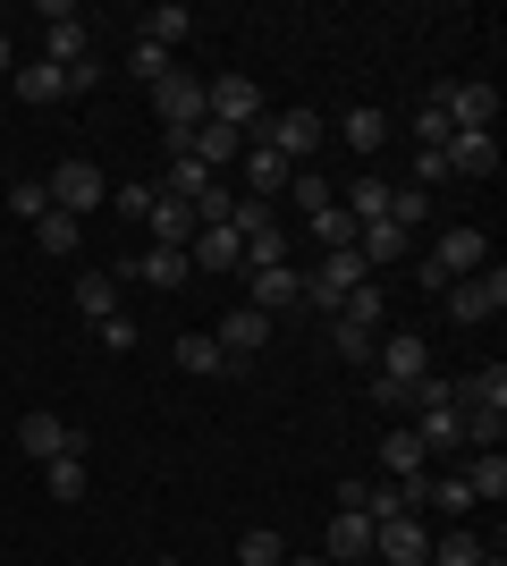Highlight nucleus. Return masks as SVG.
<instances>
[{
  "mask_svg": "<svg viewBox=\"0 0 507 566\" xmlns=\"http://www.w3.org/2000/svg\"><path fill=\"white\" fill-rule=\"evenodd\" d=\"M245 136L271 144L279 161H314V153H321V111H263Z\"/></svg>",
  "mask_w": 507,
  "mask_h": 566,
  "instance_id": "nucleus-1",
  "label": "nucleus"
},
{
  "mask_svg": "<svg viewBox=\"0 0 507 566\" xmlns=\"http://www.w3.org/2000/svg\"><path fill=\"white\" fill-rule=\"evenodd\" d=\"M43 195H51V212H68V220H85V212H94V203H110V178H102L94 161H51Z\"/></svg>",
  "mask_w": 507,
  "mask_h": 566,
  "instance_id": "nucleus-2",
  "label": "nucleus"
},
{
  "mask_svg": "<svg viewBox=\"0 0 507 566\" xmlns=\"http://www.w3.org/2000/svg\"><path fill=\"white\" fill-rule=\"evenodd\" d=\"M152 118H161V136H194V127H203V76L169 69L161 85H152Z\"/></svg>",
  "mask_w": 507,
  "mask_h": 566,
  "instance_id": "nucleus-3",
  "label": "nucleus"
},
{
  "mask_svg": "<svg viewBox=\"0 0 507 566\" xmlns=\"http://www.w3.org/2000/svg\"><path fill=\"white\" fill-rule=\"evenodd\" d=\"M43 60H51L60 76L94 60V43H85V18H76L68 0H43Z\"/></svg>",
  "mask_w": 507,
  "mask_h": 566,
  "instance_id": "nucleus-4",
  "label": "nucleus"
},
{
  "mask_svg": "<svg viewBox=\"0 0 507 566\" xmlns=\"http://www.w3.org/2000/svg\"><path fill=\"white\" fill-rule=\"evenodd\" d=\"M212 347L229 355V373H245L254 355L271 347V313H254V305H229L220 313V331H212Z\"/></svg>",
  "mask_w": 507,
  "mask_h": 566,
  "instance_id": "nucleus-5",
  "label": "nucleus"
},
{
  "mask_svg": "<svg viewBox=\"0 0 507 566\" xmlns=\"http://www.w3.org/2000/svg\"><path fill=\"white\" fill-rule=\"evenodd\" d=\"M203 118H220V127H254V118H263V85H254V76H212V85H203Z\"/></svg>",
  "mask_w": 507,
  "mask_h": 566,
  "instance_id": "nucleus-6",
  "label": "nucleus"
},
{
  "mask_svg": "<svg viewBox=\"0 0 507 566\" xmlns=\"http://www.w3.org/2000/svg\"><path fill=\"white\" fill-rule=\"evenodd\" d=\"M18 449L34 457V465H51V457H85V431H68L51 406H34V415H18Z\"/></svg>",
  "mask_w": 507,
  "mask_h": 566,
  "instance_id": "nucleus-7",
  "label": "nucleus"
},
{
  "mask_svg": "<svg viewBox=\"0 0 507 566\" xmlns=\"http://www.w3.org/2000/svg\"><path fill=\"white\" fill-rule=\"evenodd\" d=\"M448 313H457V322H490V313H507V271L483 262L474 280H457V287H448Z\"/></svg>",
  "mask_w": 507,
  "mask_h": 566,
  "instance_id": "nucleus-8",
  "label": "nucleus"
},
{
  "mask_svg": "<svg viewBox=\"0 0 507 566\" xmlns=\"http://www.w3.org/2000/svg\"><path fill=\"white\" fill-rule=\"evenodd\" d=\"M432 102H440V118H448V127H490V118H499V94H490V85H474V76L432 85Z\"/></svg>",
  "mask_w": 507,
  "mask_h": 566,
  "instance_id": "nucleus-9",
  "label": "nucleus"
},
{
  "mask_svg": "<svg viewBox=\"0 0 507 566\" xmlns=\"http://www.w3.org/2000/svg\"><path fill=\"white\" fill-rule=\"evenodd\" d=\"M237 187H245V203H279V195H288V161H279V153H271V144H254V136H245Z\"/></svg>",
  "mask_w": 507,
  "mask_h": 566,
  "instance_id": "nucleus-10",
  "label": "nucleus"
},
{
  "mask_svg": "<svg viewBox=\"0 0 507 566\" xmlns=\"http://www.w3.org/2000/svg\"><path fill=\"white\" fill-rule=\"evenodd\" d=\"M245 305H254V313H296V305H305V271H296V262H279V271H245Z\"/></svg>",
  "mask_w": 507,
  "mask_h": 566,
  "instance_id": "nucleus-11",
  "label": "nucleus"
},
{
  "mask_svg": "<svg viewBox=\"0 0 507 566\" xmlns=\"http://www.w3.org/2000/svg\"><path fill=\"white\" fill-rule=\"evenodd\" d=\"M440 161L457 169V178H490V169H499V136H490V127H448Z\"/></svg>",
  "mask_w": 507,
  "mask_h": 566,
  "instance_id": "nucleus-12",
  "label": "nucleus"
},
{
  "mask_svg": "<svg viewBox=\"0 0 507 566\" xmlns=\"http://www.w3.org/2000/svg\"><path fill=\"white\" fill-rule=\"evenodd\" d=\"M432 262H440V280L457 287V280H474V271H483V262H490V237H483V229H440Z\"/></svg>",
  "mask_w": 507,
  "mask_h": 566,
  "instance_id": "nucleus-13",
  "label": "nucleus"
},
{
  "mask_svg": "<svg viewBox=\"0 0 507 566\" xmlns=\"http://www.w3.org/2000/svg\"><path fill=\"white\" fill-rule=\"evenodd\" d=\"M372 558H381V566H423V558H432V542H423V516H389V524H372Z\"/></svg>",
  "mask_w": 507,
  "mask_h": 566,
  "instance_id": "nucleus-14",
  "label": "nucleus"
},
{
  "mask_svg": "<svg viewBox=\"0 0 507 566\" xmlns=\"http://www.w3.org/2000/svg\"><path fill=\"white\" fill-rule=\"evenodd\" d=\"M423 364H432V347H423L414 331H381V347H372V373L381 380H432Z\"/></svg>",
  "mask_w": 507,
  "mask_h": 566,
  "instance_id": "nucleus-15",
  "label": "nucleus"
},
{
  "mask_svg": "<svg viewBox=\"0 0 507 566\" xmlns=\"http://www.w3.org/2000/svg\"><path fill=\"white\" fill-rule=\"evenodd\" d=\"M187 161H203L212 178H220V169H237V161H245V127H220V118H203V127L187 136Z\"/></svg>",
  "mask_w": 507,
  "mask_h": 566,
  "instance_id": "nucleus-16",
  "label": "nucleus"
},
{
  "mask_svg": "<svg viewBox=\"0 0 507 566\" xmlns=\"http://www.w3.org/2000/svg\"><path fill=\"white\" fill-rule=\"evenodd\" d=\"M321 558H330V566H363V558H372V516L338 507V516H330V542H321Z\"/></svg>",
  "mask_w": 507,
  "mask_h": 566,
  "instance_id": "nucleus-17",
  "label": "nucleus"
},
{
  "mask_svg": "<svg viewBox=\"0 0 507 566\" xmlns=\"http://www.w3.org/2000/svg\"><path fill=\"white\" fill-rule=\"evenodd\" d=\"M187 262L194 271H245V245H237V229H194V245H187Z\"/></svg>",
  "mask_w": 507,
  "mask_h": 566,
  "instance_id": "nucleus-18",
  "label": "nucleus"
},
{
  "mask_svg": "<svg viewBox=\"0 0 507 566\" xmlns=\"http://www.w3.org/2000/svg\"><path fill=\"white\" fill-rule=\"evenodd\" d=\"M448 406H457V415H474V406L507 415V364H483L474 380H457V389H448Z\"/></svg>",
  "mask_w": 507,
  "mask_h": 566,
  "instance_id": "nucleus-19",
  "label": "nucleus"
},
{
  "mask_svg": "<svg viewBox=\"0 0 507 566\" xmlns=\"http://www.w3.org/2000/svg\"><path fill=\"white\" fill-rule=\"evenodd\" d=\"M127 271H136V280H152V287H187V280H194V262H187V254H169V245H145ZM127 271H110V280H127Z\"/></svg>",
  "mask_w": 507,
  "mask_h": 566,
  "instance_id": "nucleus-20",
  "label": "nucleus"
},
{
  "mask_svg": "<svg viewBox=\"0 0 507 566\" xmlns=\"http://www.w3.org/2000/svg\"><path fill=\"white\" fill-rule=\"evenodd\" d=\"M414 440H423V457H432V449H457V440H465V415L448 398H440V406H414Z\"/></svg>",
  "mask_w": 507,
  "mask_h": 566,
  "instance_id": "nucleus-21",
  "label": "nucleus"
},
{
  "mask_svg": "<svg viewBox=\"0 0 507 566\" xmlns=\"http://www.w3.org/2000/svg\"><path fill=\"white\" fill-rule=\"evenodd\" d=\"M338 212L356 220V229H363V220H381V212H389V178H372V169H356V178H347V195H338Z\"/></svg>",
  "mask_w": 507,
  "mask_h": 566,
  "instance_id": "nucleus-22",
  "label": "nucleus"
},
{
  "mask_svg": "<svg viewBox=\"0 0 507 566\" xmlns=\"http://www.w3.org/2000/svg\"><path fill=\"white\" fill-rule=\"evenodd\" d=\"M152 245H169V254H187V245H194V212H187V203H169V195H152Z\"/></svg>",
  "mask_w": 507,
  "mask_h": 566,
  "instance_id": "nucleus-23",
  "label": "nucleus"
},
{
  "mask_svg": "<svg viewBox=\"0 0 507 566\" xmlns=\"http://www.w3.org/2000/svg\"><path fill=\"white\" fill-rule=\"evenodd\" d=\"M381 482H423V440L414 431H389L381 440Z\"/></svg>",
  "mask_w": 507,
  "mask_h": 566,
  "instance_id": "nucleus-24",
  "label": "nucleus"
},
{
  "mask_svg": "<svg viewBox=\"0 0 507 566\" xmlns=\"http://www.w3.org/2000/svg\"><path fill=\"white\" fill-rule=\"evenodd\" d=\"M338 136H347V153H356V161H363V153H381V136H389V118L372 111V102H356V111L338 118Z\"/></svg>",
  "mask_w": 507,
  "mask_h": 566,
  "instance_id": "nucleus-25",
  "label": "nucleus"
},
{
  "mask_svg": "<svg viewBox=\"0 0 507 566\" xmlns=\"http://www.w3.org/2000/svg\"><path fill=\"white\" fill-rule=\"evenodd\" d=\"M76 313H85V322H110V313H119V280H110V271H85V280H76Z\"/></svg>",
  "mask_w": 507,
  "mask_h": 566,
  "instance_id": "nucleus-26",
  "label": "nucleus"
},
{
  "mask_svg": "<svg viewBox=\"0 0 507 566\" xmlns=\"http://www.w3.org/2000/svg\"><path fill=\"white\" fill-rule=\"evenodd\" d=\"M169 355H178V373H194V380H212V373H229V355L212 347V331H187V338H178V347H169Z\"/></svg>",
  "mask_w": 507,
  "mask_h": 566,
  "instance_id": "nucleus-27",
  "label": "nucleus"
},
{
  "mask_svg": "<svg viewBox=\"0 0 507 566\" xmlns=\"http://www.w3.org/2000/svg\"><path fill=\"white\" fill-rule=\"evenodd\" d=\"M187 34H194V9H187V0H161V9L145 18V43H161V51H178Z\"/></svg>",
  "mask_w": 507,
  "mask_h": 566,
  "instance_id": "nucleus-28",
  "label": "nucleus"
},
{
  "mask_svg": "<svg viewBox=\"0 0 507 566\" xmlns=\"http://www.w3.org/2000/svg\"><path fill=\"white\" fill-rule=\"evenodd\" d=\"M18 76V102H68V76L51 69V60H25V69H9Z\"/></svg>",
  "mask_w": 507,
  "mask_h": 566,
  "instance_id": "nucleus-29",
  "label": "nucleus"
},
{
  "mask_svg": "<svg viewBox=\"0 0 507 566\" xmlns=\"http://www.w3.org/2000/svg\"><path fill=\"white\" fill-rule=\"evenodd\" d=\"M389 229H398V237H414V229H423V220H432V195H423V187H389Z\"/></svg>",
  "mask_w": 507,
  "mask_h": 566,
  "instance_id": "nucleus-30",
  "label": "nucleus"
},
{
  "mask_svg": "<svg viewBox=\"0 0 507 566\" xmlns=\"http://www.w3.org/2000/svg\"><path fill=\"white\" fill-rule=\"evenodd\" d=\"M483 558H490V549L474 542L465 524H448V533H440V542H432V558H423V566H483Z\"/></svg>",
  "mask_w": 507,
  "mask_h": 566,
  "instance_id": "nucleus-31",
  "label": "nucleus"
},
{
  "mask_svg": "<svg viewBox=\"0 0 507 566\" xmlns=\"http://www.w3.org/2000/svg\"><path fill=\"white\" fill-rule=\"evenodd\" d=\"M187 212H194V229H229V212H237V187H229V178H212V187L194 195Z\"/></svg>",
  "mask_w": 507,
  "mask_h": 566,
  "instance_id": "nucleus-32",
  "label": "nucleus"
},
{
  "mask_svg": "<svg viewBox=\"0 0 507 566\" xmlns=\"http://www.w3.org/2000/svg\"><path fill=\"white\" fill-rule=\"evenodd\" d=\"M465 491H474V499H507V457L483 449L474 465H465Z\"/></svg>",
  "mask_w": 507,
  "mask_h": 566,
  "instance_id": "nucleus-33",
  "label": "nucleus"
},
{
  "mask_svg": "<svg viewBox=\"0 0 507 566\" xmlns=\"http://www.w3.org/2000/svg\"><path fill=\"white\" fill-rule=\"evenodd\" d=\"M288 195H296V212H305V220H314V212H330V203H338V187L321 178V169H296V178H288Z\"/></svg>",
  "mask_w": 507,
  "mask_h": 566,
  "instance_id": "nucleus-34",
  "label": "nucleus"
},
{
  "mask_svg": "<svg viewBox=\"0 0 507 566\" xmlns=\"http://www.w3.org/2000/svg\"><path fill=\"white\" fill-rule=\"evenodd\" d=\"M76 237H85V220H68V212L34 220V245H43V254H76Z\"/></svg>",
  "mask_w": 507,
  "mask_h": 566,
  "instance_id": "nucleus-35",
  "label": "nucleus"
},
{
  "mask_svg": "<svg viewBox=\"0 0 507 566\" xmlns=\"http://www.w3.org/2000/svg\"><path fill=\"white\" fill-rule=\"evenodd\" d=\"M237 566H288V542H279L271 524H254V533L237 542Z\"/></svg>",
  "mask_w": 507,
  "mask_h": 566,
  "instance_id": "nucleus-36",
  "label": "nucleus"
},
{
  "mask_svg": "<svg viewBox=\"0 0 507 566\" xmlns=\"http://www.w3.org/2000/svg\"><path fill=\"white\" fill-rule=\"evenodd\" d=\"M381 313H389V296L372 280L356 287V296H347V305H338V322H356V331H381Z\"/></svg>",
  "mask_w": 507,
  "mask_h": 566,
  "instance_id": "nucleus-37",
  "label": "nucleus"
},
{
  "mask_svg": "<svg viewBox=\"0 0 507 566\" xmlns=\"http://www.w3.org/2000/svg\"><path fill=\"white\" fill-rule=\"evenodd\" d=\"M372 406H381V415H414V406H423V380H381L372 373Z\"/></svg>",
  "mask_w": 507,
  "mask_h": 566,
  "instance_id": "nucleus-38",
  "label": "nucleus"
},
{
  "mask_svg": "<svg viewBox=\"0 0 507 566\" xmlns=\"http://www.w3.org/2000/svg\"><path fill=\"white\" fill-rule=\"evenodd\" d=\"M43 491L51 499H85V457H51V465H43Z\"/></svg>",
  "mask_w": 507,
  "mask_h": 566,
  "instance_id": "nucleus-39",
  "label": "nucleus"
},
{
  "mask_svg": "<svg viewBox=\"0 0 507 566\" xmlns=\"http://www.w3.org/2000/svg\"><path fill=\"white\" fill-rule=\"evenodd\" d=\"M305 229L321 237V254H338V245H356V220L338 212V203H330V212H314V220H305Z\"/></svg>",
  "mask_w": 507,
  "mask_h": 566,
  "instance_id": "nucleus-40",
  "label": "nucleus"
},
{
  "mask_svg": "<svg viewBox=\"0 0 507 566\" xmlns=\"http://www.w3.org/2000/svg\"><path fill=\"white\" fill-rule=\"evenodd\" d=\"M9 212H18L25 229H34V220L51 212V195H43V178H18V187H9Z\"/></svg>",
  "mask_w": 507,
  "mask_h": 566,
  "instance_id": "nucleus-41",
  "label": "nucleus"
},
{
  "mask_svg": "<svg viewBox=\"0 0 507 566\" xmlns=\"http://www.w3.org/2000/svg\"><path fill=\"white\" fill-rule=\"evenodd\" d=\"M127 69L145 76V85H161V76H169V69H178V60H169V51H161V43H136V51H127Z\"/></svg>",
  "mask_w": 507,
  "mask_h": 566,
  "instance_id": "nucleus-42",
  "label": "nucleus"
},
{
  "mask_svg": "<svg viewBox=\"0 0 507 566\" xmlns=\"http://www.w3.org/2000/svg\"><path fill=\"white\" fill-rule=\"evenodd\" d=\"M338 355H347V364H372V347H381V331H356V322H338Z\"/></svg>",
  "mask_w": 507,
  "mask_h": 566,
  "instance_id": "nucleus-43",
  "label": "nucleus"
},
{
  "mask_svg": "<svg viewBox=\"0 0 507 566\" xmlns=\"http://www.w3.org/2000/svg\"><path fill=\"white\" fill-rule=\"evenodd\" d=\"M102 347L127 355V347H136V322H127V313H110V322H102Z\"/></svg>",
  "mask_w": 507,
  "mask_h": 566,
  "instance_id": "nucleus-44",
  "label": "nucleus"
},
{
  "mask_svg": "<svg viewBox=\"0 0 507 566\" xmlns=\"http://www.w3.org/2000/svg\"><path fill=\"white\" fill-rule=\"evenodd\" d=\"M110 203H119V220H145V212H152V187H119Z\"/></svg>",
  "mask_w": 507,
  "mask_h": 566,
  "instance_id": "nucleus-45",
  "label": "nucleus"
},
{
  "mask_svg": "<svg viewBox=\"0 0 507 566\" xmlns=\"http://www.w3.org/2000/svg\"><path fill=\"white\" fill-rule=\"evenodd\" d=\"M9 69H18V51H9V34H0V76H9Z\"/></svg>",
  "mask_w": 507,
  "mask_h": 566,
  "instance_id": "nucleus-46",
  "label": "nucleus"
},
{
  "mask_svg": "<svg viewBox=\"0 0 507 566\" xmlns=\"http://www.w3.org/2000/svg\"><path fill=\"white\" fill-rule=\"evenodd\" d=\"M288 566H330V558H288Z\"/></svg>",
  "mask_w": 507,
  "mask_h": 566,
  "instance_id": "nucleus-47",
  "label": "nucleus"
},
{
  "mask_svg": "<svg viewBox=\"0 0 507 566\" xmlns=\"http://www.w3.org/2000/svg\"><path fill=\"white\" fill-rule=\"evenodd\" d=\"M152 566H178V558H152Z\"/></svg>",
  "mask_w": 507,
  "mask_h": 566,
  "instance_id": "nucleus-48",
  "label": "nucleus"
},
{
  "mask_svg": "<svg viewBox=\"0 0 507 566\" xmlns=\"http://www.w3.org/2000/svg\"><path fill=\"white\" fill-rule=\"evenodd\" d=\"M483 566H507V558H483Z\"/></svg>",
  "mask_w": 507,
  "mask_h": 566,
  "instance_id": "nucleus-49",
  "label": "nucleus"
}]
</instances>
